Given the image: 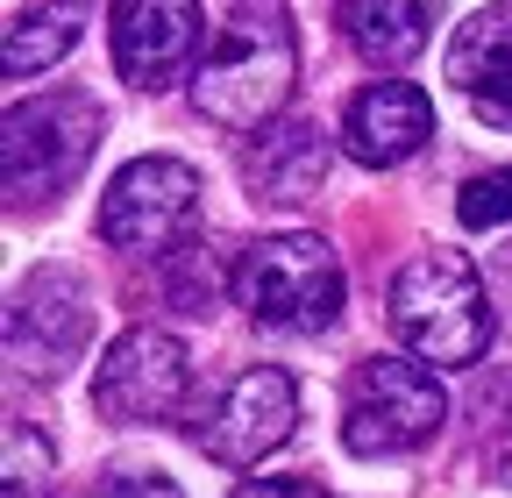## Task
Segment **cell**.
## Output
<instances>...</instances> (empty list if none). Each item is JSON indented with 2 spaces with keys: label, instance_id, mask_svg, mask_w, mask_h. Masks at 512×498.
I'll return each mask as SVG.
<instances>
[{
  "label": "cell",
  "instance_id": "cell-2",
  "mask_svg": "<svg viewBox=\"0 0 512 498\" xmlns=\"http://www.w3.org/2000/svg\"><path fill=\"white\" fill-rule=\"evenodd\" d=\"M392 328L420 363L470 370L491 349V299L463 249H420L392 278Z\"/></svg>",
  "mask_w": 512,
  "mask_h": 498
},
{
  "label": "cell",
  "instance_id": "cell-6",
  "mask_svg": "<svg viewBox=\"0 0 512 498\" xmlns=\"http://www.w3.org/2000/svg\"><path fill=\"white\" fill-rule=\"evenodd\" d=\"M192 214H200V171L185 157H136L100 193V242L128 257H164L185 242Z\"/></svg>",
  "mask_w": 512,
  "mask_h": 498
},
{
  "label": "cell",
  "instance_id": "cell-10",
  "mask_svg": "<svg viewBox=\"0 0 512 498\" xmlns=\"http://www.w3.org/2000/svg\"><path fill=\"white\" fill-rule=\"evenodd\" d=\"M292 427H299V385L285 378L278 363H249L242 378L221 392L214 420L200 427V449L228 470H249V463H264L292 442Z\"/></svg>",
  "mask_w": 512,
  "mask_h": 498
},
{
  "label": "cell",
  "instance_id": "cell-20",
  "mask_svg": "<svg viewBox=\"0 0 512 498\" xmlns=\"http://www.w3.org/2000/svg\"><path fill=\"white\" fill-rule=\"evenodd\" d=\"M235 498H328L313 477H249V484H235Z\"/></svg>",
  "mask_w": 512,
  "mask_h": 498
},
{
  "label": "cell",
  "instance_id": "cell-19",
  "mask_svg": "<svg viewBox=\"0 0 512 498\" xmlns=\"http://www.w3.org/2000/svg\"><path fill=\"white\" fill-rule=\"evenodd\" d=\"M93 498H185V491L164 470H114V477L93 484Z\"/></svg>",
  "mask_w": 512,
  "mask_h": 498
},
{
  "label": "cell",
  "instance_id": "cell-12",
  "mask_svg": "<svg viewBox=\"0 0 512 498\" xmlns=\"http://www.w3.org/2000/svg\"><path fill=\"white\" fill-rule=\"evenodd\" d=\"M448 86L477 107V121L512 129V0H491L448 36Z\"/></svg>",
  "mask_w": 512,
  "mask_h": 498
},
{
  "label": "cell",
  "instance_id": "cell-21",
  "mask_svg": "<svg viewBox=\"0 0 512 498\" xmlns=\"http://www.w3.org/2000/svg\"><path fill=\"white\" fill-rule=\"evenodd\" d=\"M498 271H505V285H512V249H505V257H498Z\"/></svg>",
  "mask_w": 512,
  "mask_h": 498
},
{
  "label": "cell",
  "instance_id": "cell-13",
  "mask_svg": "<svg viewBox=\"0 0 512 498\" xmlns=\"http://www.w3.org/2000/svg\"><path fill=\"white\" fill-rule=\"evenodd\" d=\"M242 185L264 207H306L328 185V136L313 121H271L242 150Z\"/></svg>",
  "mask_w": 512,
  "mask_h": 498
},
{
  "label": "cell",
  "instance_id": "cell-15",
  "mask_svg": "<svg viewBox=\"0 0 512 498\" xmlns=\"http://www.w3.org/2000/svg\"><path fill=\"white\" fill-rule=\"evenodd\" d=\"M86 15H93V0H22L15 22H8V79H36L50 72L64 50H72L86 36Z\"/></svg>",
  "mask_w": 512,
  "mask_h": 498
},
{
  "label": "cell",
  "instance_id": "cell-1",
  "mask_svg": "<svg viewBox=\"0 0 512 498\" xmlns=\"http://www.w3.org/2000/svg\"><path fill=\"white\" fill-rule=\"evenodd\" d=\"M299 79V29L285 0H228V15L192 72V107L228 136L271 129Z\"/></svg>",
  "mask_w": 512,
  "mask_h": 498
},
{
  "label": "cell",
  "instance_id": "cell-16",
  "mask_svg": "<svg viewBox=\"0 0 512 498\" xmlns=\"http://www.w3.org/2000/svg\"><path fill=\"white\" fill-rule=\"evenodd\" d=\"M221 285H228V278H221V249H214V242L192 235V242L164 249V292H171L178 314H192V321L214 314V306H221Z\"/></svg>",
  "mask_w": 512,
  "mask_h": 498
},
{
  "label": "cell",
  "instance_id": "cell-3",
  "mask_svg": "<svg viewBox=\"0 0 512 498\" xmlns=\"http://www.w3.org/2000/svg\"><path fill=\"white\" fill-rule=\"evenodd\" d=\"M100 129H107V107L79 86H57V93H36V100H15L8 107V136H0V178H8V200L29 207V200H57L86 178L93 150H100Z\"/></svg>",
  "mask_w": 512,
  "mask_h": 498
},
{
  "label": "cell",
  "instance_id": "cell-17",
  "mask_svg": "<svg viewBox=\"0 0 512 498\" xmlns=\"http://www.w3.org/2000/svg\"><path fill=\"white\" fill-rule=\"evenodd\" d=\"M8 498H50V442L8 420Z\"/></svg>",
  "mask_w": 512,
  "mask_h": 498
},
{
  "label": "cell",
  "instance_id": "cell-4",
  "mask_svg": "<svg viewBox=\"0 0 512 498\" xmlns=\"http://www.w3.org/2000/svg\"><path fill=\"white\" fill-rule=\"evenodd\" d=\"M441 420H448V392L434 378V363H420V356L377 349V356H363L349 370V385H342V442L363 463L427 449L441 434Z\"/></svg>",
  "mask_w": 512,
  "mask_h": 498
},
{
  "label": "cell",
  "instance_id": "cell-5",
  "mask_svg": "<svg viewBox=\"0 0 512 498\" xmlns=\"http://www.w3.org/2000/svg\"><path fill=\"white\" fill-rule=\"evenodd\" d=\"M235 299L278 335H320L342 314V264L320 235L285 228L249 242V257L235 264Z\"/></svg>",
  "mask_w": 512,
  "mask_h": 498
},
{
  "label": "cell",
  "instance_id": "cell-11",
  "mask_svg": "<svg viewBox=\"0 0 512 498\" xmlns=\"http://www.w3.org/2000/svg\"><path fill=\"white\" fill-rule=\"evenodd\" d=\"M427 136H434V100L413 79H377L342 114V150L356 164H370V171H392V164L420 157Z\"/></svg>",
  "mask_w": 512,
  "mask_h": 498
},
{
  "label": "cell",
  "instance_id": "cell-14",
  "mask_svg": "<svg viewBox=\"0 0 512 498\" xmlns=\"http://www.w3.org/2000/svg\"><path fill=\"white\" fill-rule=\"evenodd\" d=\"M335 15H342V36L363 65L399 72L427 50L434 22H441V0H342Z\"/></svg>",
  "mask_w": 512,
  "mask_h": 498
},
{
  "label": "cell",
  "instance_id": "cell-18",
  "mask_svg": "<svg viewBox=\"0 0 512 498\" xmlns=\"http://www.w3.org/2000/svg\"><path fill=\"white\" fill-rule=\"evenodd\" d=\"M456 214H463V228H505V221H512V164L477 171V178L463 185Z\"/></svg>",
  "mask_w": 512,
  "mask_h": 498
},
{
  "label": "cell",
  "instance_id": "cell-8",
  "mask_svg": "<svg viewBox=\"0 0 512 498\" xmlns=\"http://www.w3.org/2000/svg\"><path fill=\"white\" fill-rule=\"evenodd\" d=\"M185 399V342L171 328H128L107 342L100 370H93V406L100 420L114 427H150V420H171Z\"/></svg>",
  "mask_w": 512,
  "mask_h": 498
},
{
  "label": "cell",
  "instance_id": "cell-9",
  "mask_svg": "<svg viewBox=\"0 0 512 498\" xmlns=\"http://www.w3.org/2000/svg\"><path fill=\"white\" fill-rule=\"evenodd\" d=\"M200 0H114V72L136 93H164L200 72Z\"/></svg>",
  "mask_w": 512,
  "mask_h": 498
},
{
  "label": "cell",
  "instance_id": "cell-7",
  "mask_svg": "<svg viewBox=\"0 0 512 498\" xmlns=\"http://www.w3.org/2000/svg\"><path fill=\"white\" fill-rule=\"evenodd\" d=\"M93 285L72 264H43L8 299V356L29 378H64L93 342Z\"/></svg>",
  "mask_w": 512,
  "mask_h": 498
}]
</instances>
